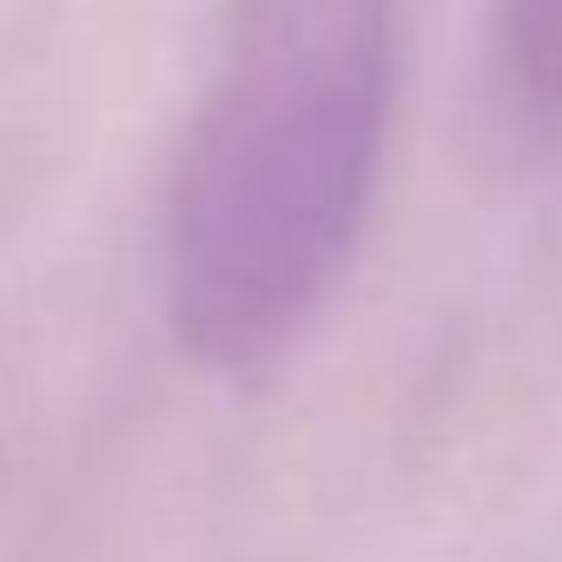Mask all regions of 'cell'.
I'll return each instance as SVG.
<instances>
[{
  "label": "cell",
  "mask_w": 562,
  "mask_h": 562,
  "mask_svg": "<svg viewBox=\"0 0 562 562\" xmlns=\"http://www.w3.org/2000/svg\"><path fill=\"white\" fill-rule=\"evenodd\" d=\"M404 0H225L166 192V312L186 358L258 378L331 305L371 225Z\"/></svg>",
  "instance_id": "cell-1"
},
{
  "label": "cell",
  "mask_w": 562,
  "mask_h": 562,
  "mask_svg": "<svg viewBox=\"0 0 562 562\" xmlns=\"http://www.w3.org/2000/svg\"><path fill=\"white\" fill-rule=\"evenodd\" d=\"M496 41L516 106L536 126H562V0H503Z\"/></svg>",
  "instance_id": "cell-2"
}]
</instances>
